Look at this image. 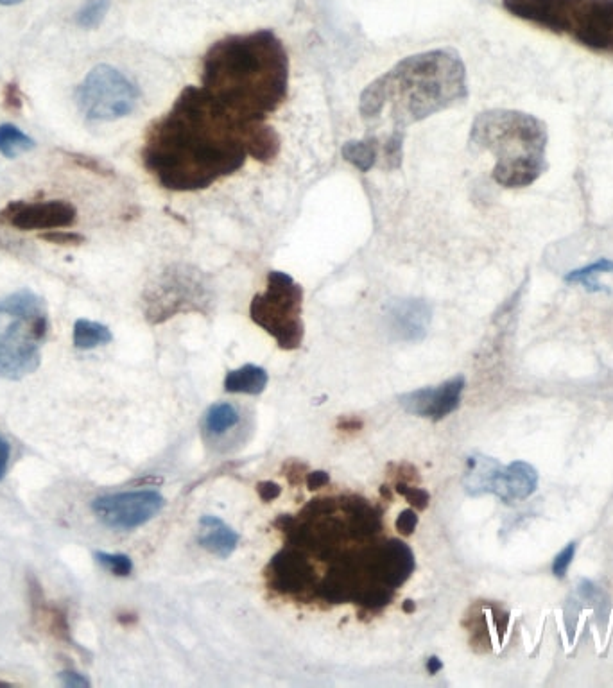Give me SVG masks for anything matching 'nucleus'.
Segmentation results:
<instances>
[{"mask_svg": "<svg viewBox=\"0 0 613 688\" xmlns=\"http://www.w3.org/2000/svg\"><path fill=\"white\" fill-rule=\"evenodd\" d=\"M36 142L33 138L18 129L13 124H2L0 126V155L6 158H18L27 151L35 149Z\"/></svg>", "mask_w": 613, "mask_h": 688, "instance_id": "412c9836", "label": "nucleus"}, {"mask_svg": "<svg viewBox=\"0 0 613 688\" xmlns=\"http://www.w3.org/2000/svg\"><path fill=\"white\" fill-rule=\"evenodd\" d=\"M241 423V411L234 404L228 402H217L210 405L205 418H203V429L210 438H221L226 432L235 429Z\"/></svg>", "mask_w": 613, "mask_h": 688, "instance_id": "a211bd4d", "label": "nucleus"}, {"mask_svg": "<svg viewBox=\"0 0 613 688\" xmlns=\"http://www.w3.org/2000/svg\"><path fill=\"white\" fill-rule=\"evenodd\" d=\"M431 319V307L424 300L415 298L393 301L386 312L391 336L402 343L422 341L429 332Z\"/></svg>", "mask_w": 613, "mask_h": 688, "instance_id": "ddd939ff", "label": "nucleus"}, {"mask_svg": "<svg viewBox=\"0 0 613 688\" xmlns=\"http://www.w3.org/2000/svg\"><path fill=\"white\" fill-rule=\"evenodd\" d=\"M6 101H8V106L9 108H20V104H22V97H20V94H18V88L17 85H9L8 86V94H6Z\"/></svg>", "mask_w": 613, "mask_h": 688, "instance_id": "72a5a7b5", "label": "nucleus"}, {"mask_svg": "<svg viewBox=\"0 0 613 688\" xmlns=\"http://www.w3.org/2000/svg\"><path fill=\"white\" fill-rule=\"evenodd\" d=\"M60 681L65 688H90V680L87 676L76 671L61 672Z\"/></svg>", "mask_w": 613, "mask_h": 688, "instance_id": "c85d7f7f", "label": "nucleus"}, {"mask_svg": "<svg viewBox=\"0 0 613 688\" xmlns=\"http://www.w3.org/2000/svg\"><path fill=\"white\" fill-rule=\"evenodd\" d=\"M278 153L280 137L266 121H246L201 86H185L147 128L142 162L164 189L196 192L232 176L248 158L269 164Z\"/></svg>", "mask_w": 613, "mask_h": 688, "instance_id": "f257e3e1", "label": "nucleus"}, {"mask_svg": "<svg viewBox=\"0 0 613 688\" xmlns=\"http://www.w3.org/2000/svg\"><path fill=\"white\" fill-rule=\"evenodd\" d=\"M198 542L205 551L217 558H230L237 549L239 534L230 525L214 515L201 516Z\"/></svg>", "mask_w": 613, "mask_h": 688, "instance_id": "2eb2a0df", "label": "nucleus"}, {"mask_svg": "<svg viewBox=\"0 0 613 688\" xmlns=\"http://www.w3.org/2000/svg\"><path fill=\"white\" fill-rule=\"evenodd\" d=\"M465 386V377H454L440 386L422 387L400 396V405L409 414L438 422L458 409Z\"/></svg>", "mask_w": 613, "mask_h": 688, "instance_id": "f8f14e48", "label": "nucleus"}, {"mask_svg": "<svg viewBox=\"0 0 613 688\" xmlns=\"http://www.w3.org/2000/svg\"><path fill=\"white\" fill-rule=\"evenodd\" d=\"M416 525H418V515H416L415 511L413 509H406V511H402L400 513V516L397 518V522H395V527H397V531L400 534H413V531L416 529Z\"/></svg>", "mask_w": 613, "mask_h": 688, "instance_id": "cd10ccee", "label": "nucleus"}, {"mask_svg": "<svg viewBox=\"0 0 613 688\" xmlns=\"http://www.w3.org/2000/svg\"><path fill=\"white\" fill-rule=\"evenodd\" d=\"M42 239L49 242H56V244H79L83 242V237L78 233L63 232V230H54V232L44 233Z\"/></svg>", "mask_w": 613, "mask_h": 688, "instance_id": "c756f323", "label": "nucleus"}, {"mask_svg": "<svg viewBox=\"0 0 613 688\" xmlns=\"http://www.w3.org/2000/svg\"><path fill=\"white\" fill-rule=\"evenodd\" d=\"M144 314L149 323L158 325L183 312L205 310L210 301L207 280L196 267H167L144 291Z\"/></svg>", "mask_w": 613, "mask_h": 688, "instance_id": "6e6552de", "label": "nucleus"}, {"mask_svg": "<svg viewBox=\"0 0 613 688\" xmlns=\"http://www.w3.org/2000/svg\"><path fill=\"white\" fill-rule=\"evenodd\" d=\"M303 289L293 276L271 271L268 285L250 305L255 325L266 330L284 350L300 348L305 334L302 319Z\"/></svg>", "mask_w": 613, "mask_h": 688, "instance_id": "0eeeda50", "label": "nucleus"}, {"mask_svg": "<svg viewBox=\"0 0 613 688\" xmlns=\"http://www.w3.org/2000/svg\"><path fill=\"white\" fill-rule=\"evenodd\" d=\"M0 219L4 223L24 230V232H54L61 228H70L78 219V210L69 201L49 199V201H17L2 210Z\"/></svg>", "mask_w": 613, "mask_h": 688, "instance_id": "9b49d317", "label": "nucleus"}, {"mask_svg": "<svg viewBox=\"0 0 613 688\" xmlns=\"http://www.w3.org/2000/svg\"><path fill=\"white\" fill-rule=\"evenodd\" d=\"M404 610L413 611L415 610V606H413V604H406V606H404Z\"/></svg>", "mask_w": 613, "mask_h": 688, "instance_id": "e433bc0d", "label": "nucleus"}, {"mask_svg": "<svg viewBox=\"0 0 613 688\" xmlns=\"http://www.w3.org/2000/svg\"><path fill=\"white\" fill-rule=\"evenodd\" d=\"M0 687H9L8 683H4V681H0Z\"/></svg>", "mask_w": 613, "mask_h": 688, "instance_id": "4c0bfd02", "label": "nucleus"}, {"mask_svg": "<svg viewBox=\"0 0 613 688\" xmlns=\"http://www.w3.org/2000/svg\"><path fill=\"white\" fill-rule=\"evenodd\" d=\"M441 669H443V662H441L438 656H431V658L427 660V672H429V674H438Z\"/></svg>", "mask_w": 613, "mask_h": 688, "instance_id": "f704fd0d", "label": "nucleus"}, {"mask_svg": "<svg viewBox=\"0 0 613 688\" xmlns=\"http://www.w3.org/2000/svg\"><path fill=\"white\" fill-rule=\"evenodd\" d=\"M467 67L452 49L409 56L366 86L361 94V115L366 121L391 106L397 129L425 121L467 99Z\"/></svg>", "mask_w": 613, "mask_h": 688, "instance_id": "7ed1b4c3", "label": "nucleus"}, {"mask_svg": "<svg viewBox=\"0 0 613 688\" xmlns=\"http://www.w3.org/2000/svg\"><path fill=\"white\" fill-rule=\"evenodd\" d=\"M397 491L404 499H407V502H411L415 508L425 509L429 506L431 497H429V493L422 490V488H413V486H409V484H397Z\"/></svg>", "mask_w": 613, "mask_h": 688, "instance_id": "a878e982", "label": "nucleus"}, {"mask_svg": "<svg viewBox=\"0 0 613 688\" xmlns=\"http://www.w3.org/2000/svg\"><path fill=\"white\" fill-rule=\"evenodd\" d=\"M576 556V543L572 542L563 549L556 558H554L553 563V574L558 577V579H563L567 576L569 572V567L572 565V559Z\"/></svg>", "mask_w": 613, "mask_h": 688, "instance_id": "bb28decb", "label": "nucleus"}, {"mask_svg": "<svg viewBox=\"0 0 613 688\" xmlns=\"http://www.w3.org/2000/svg\"><path fill=\"white\" fill-rule=\"evenodd\" d=\"M404 140H406V131L402 129H395L393 135L388 138L384 146V160L388 169H400L402 158H404Z\"/></svg>", "mask_w": 613, "mask_h": 688, "instance_id": "393cba45", "label": "nucleus"}, {"mask_svg": "<svg viewBox=\"0 0 613 688\" xmlns=\"http://www.w3.org/2000/svg\"><path fill=\"white\" fill-rule=\"evenodd\" d=\"M95 559L99 565H103L110 574L119 577H128L133 572V561L126 554H110V552H97Z\"/></svg>", "mask_w": 613, "mask_h": 688, "instance_id": "b1692460", "label": "nucleus"}, {"mask_svg": "<svg viewBox=\"0 0 613 688\" xmlns=\"http://www.w3.org/2000/svg\"><path fill=\"white\" fill-rule=\"evenodd\" d=\"M501 468V463L493 457L483 456V454L468 457L467 472H465V479H463L465 490L472 497L492 493L493 481H495L497 473L501 472Z\"/></svg>", "mask_w": 613, "mask_h": 688, "instance_id": "dca6fc26", "label": "nucleus"}, {"mask_svg": "<svg viewBox=\"0 0 613 688\" xmlns=\"http://www.w3.org/2000/svg\"><path fill=\"white\" fill-rule=\"evenodd\" d=\"M305 479H307L309 490H318V488H323L329 484L330 475L327 472H312Z\"/></svg>", "mask_w": 613, "mask_h": 688, "instance_id": "2f4dec72", "label": "nucleus"}, {"mask_svg": "<svg viewBox=\"0 0 613 688\" xmlns=\"http://www.w3.org/2000/svg\"><path fill=\"white\" fill-rule=\"evenodd\" d=\"M9 457H11L9 443L0 436V481L6 477V472H8Z\"/></svg>", "mask_w": 613, "mask_h": 688, "instance_id": "473e14b6", "label": "nucleus"}, {"mask_svg": "<svg viewBox=\"0 0 613 688\" xmlns=\"http://www.w3.org/2000/svg\"><path fill=\"white\" fill-rule=\"evenodd\" d=\"M164 506L165 499L158 491H124L95 499L92 511L106 527L131 531L153 520Z\"/></svg>", "mask_w": 613, "mask_h": 688, "instance_id": "9d476101", "label": "nucleus"}, {"mask_svg": "<svg viewBox=\"0 0 613 688\" xmlns=\"http://www.w3.org/2000/svg\"><path fill=\"white\" fill-rule=\"evenodd\" d=\"M257 491H259L260 499L264 500V502H273L282 493L280 486L273 481L260 482L259 486H257Z\"/></svg>", "mask_w": 613, "mask_h": 688, "instance_id": "7c9ffc66", "label": "nucleus"}, {"mask_svg": "<svg viewBox=\"0 0 613 688\" xmlns=\"http://www.w3.org/2000/svg\"><path fill=\"white\" fill-rule=\"evenodd\" d=\"M74 346L78 350H94L97 346L112 343V330L90 319H78L74 323Z\"/></svg>", "mask_w": 613, "mask_h": 688, "instance_id": "6ab92c4d", "label": "nucleus"}, {"mask_svg": "<svg viewBox=\"0 0 613 688\" xmlns=\"http://www.w3.org/2000/svg\"><path fill=\"white\" fill-rule=\"evenodd\" d=\"M470 144L495 158L493 180L506 189L533 185L547 167V129L529 113L488 110L477 115Z\"/></svg>", "mask_w": 613, "mask_h": 688, "instance_id": "20e7f679", "label": "nucleus"}, {"mask_svg": "<svg viewBox=\"0 0 613 688\" xmlns=\"http://www.w3.org/2000/svg\"><path fill=\"white\" fill-rule=\"evenodd\" d=\"M201 88L246 121H266L289 92V56L273 31L226 36L208 49Z\"/></svg>", "mask_w": 613, "mask_h": 688, "instance_id": "f03ea898", "label": "nucleus"}, {"mask_svg": "<svg viewBox=\"0 0 613 688\" xmlns=\"http://www.w3.org/2000/svg\"><path fill=\"white\" fill-rule=\"evenodd\" d=\"M49 332L44 300L33 291L0 298V377L20 380L35 373Z\"/></svg>", "mask_w": 613, "mask_h": 688, "instance_id": "423d86ee", "label": "nucleus"}, {"mask_svg": "<svg viewBox=\"0 0 613 688\" xmlns=\"http://www.w3.org/2000/svg\"><path fill=\"white\" fill-rule=\"evenodd\" d=\"M112 8V0H87L76 15V24L83 29H95L103 24Z\"/></svg>", "mask_w": 613, "mask_h": 688, "instance_id": "5701e85b", "label": "nucleus"}, {"mask_svg": "<svg viewBox=\"0 0 613 688\" xmlns=\"http://www.w3.org/2000/svg\"><path fill=\"white\" fill-rule=\"evenodd\" d=\"M502 6L527 24L613 54V0H502Z\"/></svg>", "mask_w": 613, "mask_h": 688, "instance_id": "39448f33", "label": "nucleus"}, {"mask_svg": "<svg viewBox=\"0 0 613 688\" xmlns=\"http://www.w3.org/2000/svg\"><path fill=\"white\" fill-rule=\"evenodd\" d=\"M268 382V371L257 364H244L226 375L225 391L235 395H260Z\"/></svg>", "mask_w": 613, "mask_h": 688, "instance_id": "f3484780", "label": "nucleus"}, {"mask_svg": "<svg viewBox=\"0 0 613 688\" xmlns=\"http://www.w3.org/2000/svg\"><path fill=\"white\" fill-rule=\"evenodd\" d=\"M613 271V260L610 258H599L596 262L588 264L585 267H579V269H574V271H569L565 275V282L567 284H581L587 287L588 291H603V285L597 284V276L605 275V273H612Z\"/></svg>", "mask_w": 613, "mask_h": 688, "instance_id": "4be33fe9", "label": "nucleus"}, {"mask_svg": "<svg viewBox=\"0 0 613 688\" xmlns=\"http://www.w3.org/2000/svg\"><path fill=\"white\" fill-rule=\"evenodd\" d=\"M139 99V86L112 65L94 67L76 92L79 110L92 122L119 121L137 108Z\"/></svg>", "mask_w": 613, "mask_h": 688, "instance_id": "1a4fd4ad", "label": "nucleus"}, {"mask_svg": "<svg viewBox=\"0 0 613 688\" xmlns=\"http://www.w3.org/2000/svg\"><path fill=\"white\" fill-rule=\"evenodd\" d=\"M538 488V472L533 465L526 461H515L508 466H502L493 481L492 493L502 502L513 504L526 500Z\"/></svg>", "mask_w": 613, "mask_h": 688, "instance_id": "4468645a", "label": "nucleus"}, {"mask_svg": "<svg viewBox=\"0 0 613 688\" xmlns=\"http://www.w3.org/2000/svg\"><path fill=\"white\" fill-rule=\"evenodd\" d=\"M22 0H0V6H17Z\"/></svg>", "mask_w": 613, "mask_h": 688, "instance_id": "c9c22d12", "label": "nucleus"}, {"mask_svg": "<svg viewBox=\"0 0 613 688\" xmlns=\"http://www.w3.org/2000/svg\"><path fill=\"white\" fill-rule=\"evenodd\" d=\"M343 158L348 164L354 165L355 169L361 172L372 171L375 164H377V153H379V146L375 138H366V140H350L346 142L343 149Z\"/></svg>", "mask_w": 613, "mask_h": 688, "instance_id": "aec40b11", "label": "nucleus"}]
</instances>
